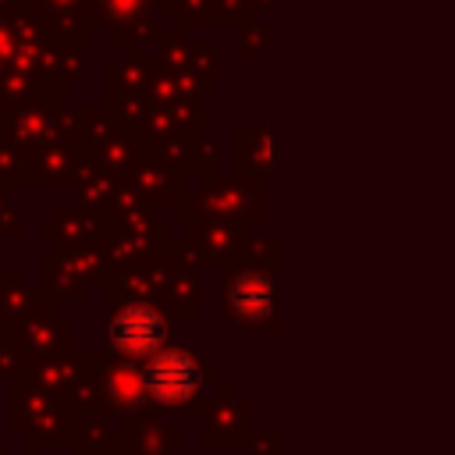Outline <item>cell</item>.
<instances>
[{
    "mask_svg": "<svg viewBox=\"0 0 455 455\" xmlns=\"http://www.w3.org/2000/svg\"><path fill=\"white\" fill-rule=\"evenodd\" d=\"M146 384L160 402H185L196 391L199 373H196V363L185 352H164V355L153 359V366L146 373Z\"/></svg>",
    "mask_w": 455,
    "mask_h": 455,
    "instance_id": "6da1fadb",
    "label": "cell"
},
{
    "mask_svg": "<svg viewBox=\"0 0 455 455\" xmlns=\"http://www.w3.org/2000/svg\"><path fill=\"white\" fill-rule=\"evenodd\" d=\"M160 331H164L160 316L153 309H142V306H132V309L117 313V320L110 323V338L124 352H149V348H156Z\"/></svg>",
    "mask_w": 455,
    "mask_h": 455,
    "instance_id": "7a4b0ae2",
    "label": "cell"
},
{
    "mask_svg": "<svg viewBox=\"0 0 455 455\" xmlns=\"http://www.w3.org/2000/svg\"><path fill=\"white\" fill-rule=\"evenodd\" d=\"M267 295H270V288H267L263 277H245V281L235 284L231 302L242 316H263L267 313Z\"/></svg>",
    "mask_w": 455,
    "mask_h": 455,
    "instance_id": "3957f363",
    "label": "cell"
}]
</instances>
